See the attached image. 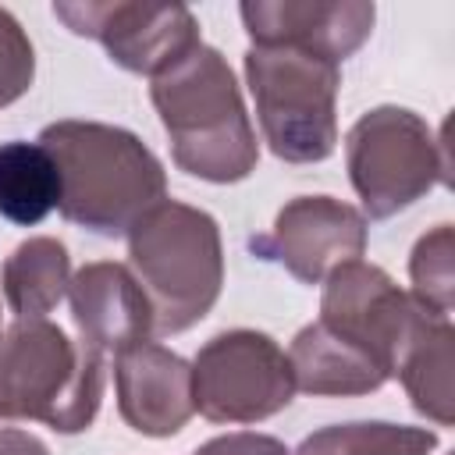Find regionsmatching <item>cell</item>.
Returning <instances> with one entry per match:
<instances>
[{
	"label": "cell",
	"instance_id": "obj_21",
	"mask_svg": "<svg viewBox=\"0 0 455 455\" xmlns=\"http://www.w3.org/2000/svg\"><path fill=\"white\" fill-rule=\"evenodd\" d=\"M192 455H291V451L270 434L238 430V434H220V437L199 444Z\"/></svg>",
	"mask_w": 455,
	"mask_h": 455
},
{
	"label": "cell",
	"instance_id": "obj_1",
	"mask_svg": "<svg viewBox=\"0 0 455 455\" xmlns=\"http://www.w3.org/2000/svg\"><path fill=\"white\" fill-rule=\"evenodd\" d=\"M60 174L64 220L96 235H128L167 196L164 164L153 149L117 124L53 121L36 139Z\"/></svg>",
	"mask_w": 455,
	"mask_h": 455
},
{
	"label": "cell",
	"instance_id": "obj_11",
	"mask_svg": "<svg viewBox=\"0 0 455 455\" xmlns=\"http://www.w3.org/2000/svg\"><path fill=\"white\" fill-rule=\"evenodd\" d=\"M238 14L252 46H302L341 64L370 39L377 7L366 0H245Z\"/></svg>",
	"mask_w": 455,
	"mask_h": 455
},
{
	"label": "cell",
	"instance_id": "obj_19",
	"mask_svg": "<svg viewBox=\"0 0 455 455\" xmlns=\"http://www.w3.org/2000/svg\"><path fill=\"white\" fill-rule=\"evenodd\" d=\"M409 277H412V299L437 313H451V295H455V235L451 224H437L427 231L409 256Z\"/></svg>",
	"mask_w": 455,
	"mask_h": 455
},
{
	"label": "cell",
	"instance_id": "obj_16",
	"mask_svg": "<svg viewBox=\"0 0 455 455\" xmlns=\"http://www.w3.org/2000/svg\"><path fill=\"white\" fill-rule=\"evenodd\" d=\"M451 320L448 316H434L405 348L395 377L402 380L405 395L412 398V409L427 419H434L437 427H451L455 412V398H451Z\"/></svg>",
	"mask_w": 455,
	"mask_h": 455
},
{
	"label": "cell",
	"instance_id": "obj_7",
	"mask_svg": "<svg viewBox=\"0 0 455 455\" xmlns=\"http://www.w3.org/2000/svg\"><path fill=\"white\" fill-rule=\"evenodd\" d=\"M295 377L288 352L263 331H224L192 363V402L210 423H259L288 409Z\"/></svg>",
	"mask_w": 455,
	"mask_h": 455
},
{
	"label": "cell",
	"instance_id": "obj_6",
	"mask_svg": "<svg viewBox=\"0 0 455 455\" xmlns=\"http://www.w3.org/2000/svg\"><path fill=\"white\" fill-rule=\"evenodd\" d=\"M352 188L370 220H387L423 199L437 181L448 185L444 139L405 107L366 110L345 139Z\"/></svg>",
	"mask_w": 455,
	"mask_h": 455
},
{
	"label": "cell",
	"instance_id": "obj_17",
	"mask_svg": "<svg viewBox=\"0 0 455 455\" xmlns=\"http://www.w3.org/2000/svg\"><path fill=\"white\" fill-rule=\"evenodd\" d=\"M60 203V174L53 156L39 142L0 146V217L32 228Z\"/></svg>",
	"mask_w": 455,
	"mask_h": 455
},
{
	"label": "cell",
	"instance_id": "obj_14",
	"mask_svg": "<svg viewBox=\"0 0 455 455\" xmlns=\"http://www.w3.org/2000/svg\"><path fill=\"white\" fill-rule=\"evenodd\" d=\"M288 363L295 387L306 395H370L387 384V373L366 352L327 331L320 320L291 338Z\"/></svg>",
	"mask_w": 455,
	"mask_h": 455
},
{
	"label": "cell",
	"instance_id": "obj_12",
	"mask_svg": "<svg viewBox=\"0 0 455 455\" xmlns=\"http://www.w3.org/2000/svg\"><path fill=\"white\" fill-rule=\"evenodd\" d=\"M68 299L78 341L100 355L117 359L153 334V306L124 263H85L71 277Z\"/></svg>",
	"mask_w": 455,
	"mask_h": 455
},
{
	"label": "cell",
	"instance_id": "obj_15",
	"mask_svg": "<svg viewBox=\"0 0 455 455\" xmlns=\"http://www.w3.org/2000/svg\"><path fill=\"white\" fill-rule=\"evenodd\" d=\"M4 299L18 320H43L71 284V256L57 238H28L21 242L0 270Z\"/></svg>",
	"mask_w": 455,
	"mask_h": 455
},
{
	"label": "cell",
	"instance_id": "obj_5",
	"mask_svg": "<svg viewBox=\"0 0 455 455\" xmlns=\"http://www.w3.org/2000/svg\"><path fill=\"white\" fill-rule=\"evenodd\" d=\"M245 82L270 153L284 164H320L338 146L334 100L341 71L302 46H249Z\"/></svg>",
	"mask_w": 455,
	"mask_h": 455
},
{
	"label": "cell",
	"instance_id": "obj_3",
	"mask_svg": "<svg viewBox=\"0 0 455 455\" xmlns=\"http://www.w3.org/2000/svg\"><path fill=\"white\" fill-rule=\"evenodd\" d=\"M128 256L135 281L153 306L156 334H181L196 327L224 284L220 228L206 210L164 199L128 231Z\"/></svg>",
	"mask_w": 455,
	"mask_h": 455
},
{
	"label": "cell",
	"instance_id": "obj_18",
	"mask_svg": "<svg viewBox=\"0 0 455 455\" xmlns=\"http://www.w3.org/2000/svg\"><path fill=\"white\" fill-rule=\"evenodd\" d=\"M437 448V434L427 427L405 423H334L313 430L295 455H430Z\"/></svg>",
	"mask_w": 455,
	"mask_h": 455
},
{
	"label": "cell",
	"instance_id": "obj_13",
	"mask_svg": "<svg viewBox=\"0 0 455 455\" xmlns=\"http://www.w3.org/2000/svg\"><path fill=\"white\" fill-rule=\"evenodd\" d=\"M121 419L146 437H174L196 412L192 366L153 341H142L117 355L114 366Z\"/></svg>",
	"mask_w": 455,
	"mask_h": 455
},
{
	"label": "cell",
	"instance_id": "obj_22",
	"mask_svg": "<svg viewBox=\"0 0 455 455\" xmlns=\"http://www.w3.org/2000/svg\"><path fill=\"white\" fill-rule=\"evenodd\" d=\"M0 455H50V448L28 430L0 427Z\"/></svg>",
	"mask_w": 455,
	"mask_h": 455
},
{
	"label": "cell",
	"instance_id": "obj_9",
	"mask_svg": "<svg viewBox=\"0 0 455 455\" xmlns=\"http://www.w3.org/2000/svg\"><path fill=\"white\" fill-rule=\"evenodd\" d=\"M53 14L85 39H96L110 60L132 75H164L196 50L199 25L185 4L139 0H57Z\"/></svg>",
	"mask_w": 455,
	"mask_h": 455
},
{
	"label": "cell",
	"instance_id": "obj_20",
	"mask_svg": "<svg viewBox=\"0 0 455 455\" xmlns=\"http://www.w3.org/2000/svg\"><path fill=\"white\" fill-rule=\"evenodd\" d=\"M36 78V50L18 25V18L0 7V107H11L32 89Z\"/></svg>",
	"mask_w": 455,
	"mask_h": 455
},
{
	"label": "cell",
	"instance_id": "obj_4",
	"mask_svg": "<svg viewBox=\"0 0 455 455\" xmlns=\"http://www.w3.org/2000/svg\"><path fill=\"white\" fill-rule=\"evenodd\" d=\"M107 366L57 323L14 320L0 338V419H39L57 434L85 430L103 402Z\"/></svg>",
	"mask_w": 455,
	"mask_h": 455
},
{
	"label": "cell",
	"instance_id": "obj_8",
	"mask_svg": "<svg viewBox=\"0 0 455 455\" xmlns=\"http://www.w3.org/2000/svg\"><path fill=\"white\" fill-rule=\"evenodd\" d=\"M320 323L366 352L387 380L395 377L412 338L437 316L405 295L380 267L366 259H348L323 277Z\"/></svg>",
	"mask_w": 455,
	"mask_h": 455
},
{
	"label": "cell",
	"instance_id": "obj_2",
	"mask_svg": "<svg viewBox=\"0 0 455 455\" xmlns=\"http://www.w3.org/2000/svg\"><path fill=\"white\" fill-rule=\"evenodd\" d=\"M153 107L171 135L174 164L203 181L235 185L256 171L259 146L228 60L199 43L153 78Z\"/></svg>",
	"mask_w": 455,
	"mask_h": 455
},
{
	"label": "cell",
	"instance_id": "obj_10",
	"mask_svg": "<svg viewBox=\"0 0 455 455\" xmlns=\"http://www.w3.org/2000/svg\"><path fill=\"white\" fill-rule=\"evenodd\" d=\"M291 277L320 284L334 267L366 249V217L331 196H299L281 206L270 238L259 242Z\"/></svg>",
	"mask_w": 455,
	"mask_h": 455
}]
</instances>
